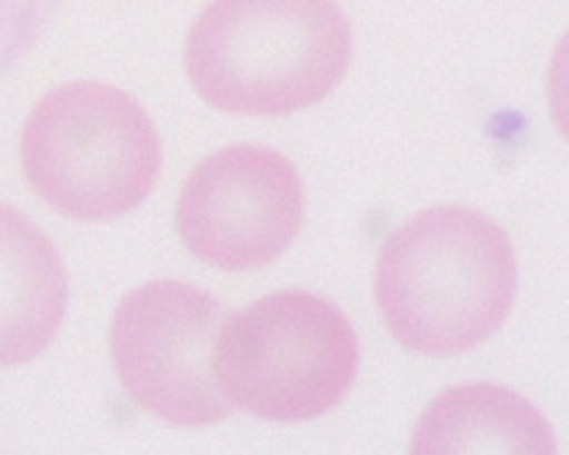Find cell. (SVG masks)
I'll return each mask as SVG.
<instances>
[{
  "label": "cell",
  "mask_w": 569,
  "mask_h": 455,
  "mask_svg": "<svg viewBox=\"0 0 569 455\" xmlns=\"http://www.w3.org/2000/svg\"><path fill=\"white\" fill-rule=\"evenodd\" d=\"M511 241L489 215L467 206L425 209L386 239L376 299L390 335L432 357L468 353L506 322L516 295Z\"/></svg>",
  "instance_id": "1"
},
{
  "label": "cell",
  "mask_w": 569,
  "mask_h": 455,
  "mask_svg": "<svg viewBox=\"0 0 569 455\" xmlns=\"http://www.w3.org/2000/svg\"><path fill=\"white\" fill-rule=\"evenodd\" d=\"M305 192L295 165L262 145L221 148L200 161L180 191L176 224L207 265L247 271L276 259L298 236Z\"/></svg>",
  "instance_id": "6"
},
{
  "label": "cell",
  "mask_w": 569,
  "mask_h": 455,
  "mask_svg": "<svg viewBox=\"0 0 569 455\" xmlns=\"http://www.w3.org/2000/svg\"><path fill=\"white\" fill-rule=\"evenodd\" d=\"M24 177L56 212L86 222L118 218L152 191L158 131L124 90L98 81L60 85L30 110L21 135Z\"/></svg>",
  "instance_id": "3"
},
{
  "label": "cell",
  "mask_w": 569,
  "mask_h": 455,
  "mask_svg": "<svg viewBox=\"0 0 569 455\" xmlns=\"http://www.w3.org/2000/svg\"><path fill=\"white\" fill-rule=\"evenodd\" d=\"M68 299L67 269L52 240L0 201V367L41 355L61 327Z\"/></svg>",
  "instance_id": "7"
},
{
  "label": "cell",
  "mask_w": 569,
  "mask_h": 455,
  "mask_svg": "<svg viewBox=\"0 0 569 455\" xmlns=\"http://www.w3.org/2000/svg\"><path fill=\"white\" fill-rule=\"evenodd\" d=\"M412 454H553L549 423L516 392L491 383L452 386L429 402Z\"/></svg>",
  "instance_id": "8"
},
{
  "label": "cell",
  "mask_w": 569,
  "mask_h": 455,
  "mask_svg": "<svg viewBox=\"0 0 569 455\" xmlns=\"http://www.w3.org/2000/svg\"><path fill=\"white\" fill-rule=\"evenodd\" d=\"M229 314L208 291L173 280L149 281L126 295L110 325V354L128 394L153 416L206 426L233 407L214 367Z\"/></svg>",
  "instance_id": "5"
},
{
  "label": "cell",
  "mask_w": 569,
  "mask_h": 455,
  "mask_svg": "<svg viewBox=\"0 0 569 455\" xmlns=\"http://www.w3.org/2000/svg\"><path fill=\"white\" fill-rule=\"evenodd\" d=\"M358 364V339L343 311L302 289L268 294L229 316L214 354L229 400L276 423L332 408L350 388Z\"/></svg>",
  "instance_id": "4"
},
{
  "label": "cell",
  "mask_w": 569,
  "mask_h": 455,
  "mask_svg": "<svg viewBox=\"0 0 569 455\" xmlns=\"http://www.w3.org/2000/svg\"><path fill=\"white\" fill-rule=\"evenodd\" d=\"M351 50V28L335 0H211L188 32L184 61L212 108L276 117L325 99Z\"/></svg>",
  "instance_id": "2"
}]
</instances>
